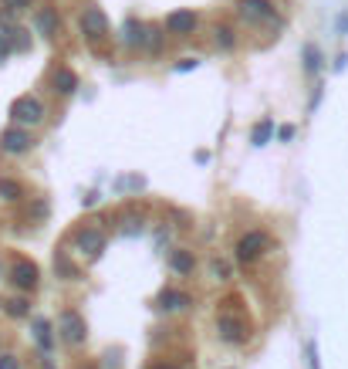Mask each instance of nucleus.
Here are the masks:
<instances>
[{"mask_svg": "<svg viewBox=\"0 0 348 369\" xmlns=\"http://www.w3.org/2000/svg\"><path fill=\"white\" fill-rule=\"evenodd\" d=\"M216 336L227 345H243L250 339V325H247V318L237 315V312H220V315H216Z\"/></svg>", "mask_w": 348, "mask_h": 369, "instance_id": "f257e3e1", "label": "nucleus"}, {"mask_svg": "<svg viewBox=\"0 0 348 369\" xmlns=\"http://www.w3.org/2000/svg\"><path fill=\"white\" fill-rule=\"evenodd\" d=\"M10 119H14V126H41L44 122V106L34 99V95H21V99H14L10 102Z\"/></svg>", "mask_w": 348, "mask_h": 369, "instance_id": "f03ea898", "label": "nucleus"}, {"mask_svg": "<svg viewBox=\"0 0 348 369\" xmlns=\"http://www.w3.org/2000/svg\"><path fill=\"white\" fill-rule=\"evenodd\" d=\"M270 251V238L264 231H247L241 240H237V261L241 264H254L257 258H264Z\"/></svg>", "mask_w": 348, "mask_h": 369, "instance_id": "7ed1b4c3", "label": "nucleus"}, {"mask_svg": "<svg viewBox=\"0 0 348 369\" xmlns=\"http://www.w3.org/2000/svg\"><path fill=\"white\" fill-rule=\"evenodd\" d=\"M58 336L68 345H81L85 336H88V325H85V318H81L75 309H64V312L58 315Z\"/></svg>", "mask_w": 348, "mask_h": 369, "instance_id": "20e7f679", "label": "nucleus"}, {"mask_svg": "<svg viewBox=\"0 0 348 369\" xmlns=\"http://www.w3.org/2000/svg\"><path fill=\"white\" fill-rule=\"evenodd\" d=\"M78 24H81V34H85L88 41H102L108 34V17H105L102 7H85L81 17H78Z\"/></svg>", "mask_w": 348, "mask_h": 369, "instance_id": "39448f33", "label": "nucleus"}, {"mask_svg": "<svg viewBox=\"0 0 348 369\" xmlns=\"http://www.w3.org/2000/svg\"><path fill=\"white\" fill-rule=\"evenodd\" d=\"M31 146H34V136H31V129L10 126V129L0 132V149H3V153H10V156H21V153H27Z\"/></svg>", "mask_w": 348, "mask_h": 369, "instance_id": "423d86ee", "label": "nucleus"}, {"mask_svg": "<svg viewBox=\"0 0 348 369\" xmlns=\"http://www.w3.org/2000/svg\"><path fill=\"white\" fill-rule=\"evenodd\" d=\"M75 247H78V254H85V258H98L105 251V234L88 224V227H81L78 234H75Z\"/></svg>", "mask_w": 348, "mask_h": 369, "instance_id": "0eeeda50", "label": "nucleus"}, {"mask_svg": "<svg viewBox=\"0 0 348 369\" xmlns=\"http://www.w3.org/2000/svg\"><path fill=\"white\" fill-rule=\"evenodd\" d=\"M10 281L17 285L21 291H31L37 288V281H41V271H37V264L27 261V258H21V261L10 264Z\"/></svg>", "mask_w": 348, "mask_h": 369, "instance_id": "6e6552de", "label": "nucleus"}, {"mask_svg": "<svg viewBox=\"0 0 348 369\" xmlns=\"http://www.w3.org/2000/svg\"><path fill=\"white\" fill-rule=\"evenodd\" d=\"M241 17L247 24H261L274 17V3L270 0H241Z\"/></svg>", "mask_w": 348, "mask_h": 369, "instance_id": "1a4fd4ad", "label": "nucleus"}, {"mask_svg": "<svg viewBox=\"0 0 348 369\" xmlns=\"http://www.w3.org/2000/svg\"><path fill=\"white\" fill-rule=\"evenodd\" d=\"M166 31L176 34V38H186V34L196 31V14H193V10H173V14L166 17Z\"/></svg>", "mask_w": 348, "mask_h": 369, "instance_id": "9d476101", "label": "nucleus"}, {"mask_svg": "<svg viewBox=\"0 0 348 369\" xmlns=\"http://www.w3.org/2000/svg\"><path fill=\"white\" fill-rule=\"evenodd\" d=\"M156 305H159L162 312H183L193 305V298H189L186 291H176V288H162L159 298H156Z\"/></svg>", "mask_w": 348, "mask_h": 369, "instance_id": "9b49d317", "label": "nucleus"}, {"mask_svg": "<svg viewBox=\"0 0 348 369\" xmlns=\"http://www.w3.org/2000/svg\"><path fill=\"white\" fill-rule=\"evenodd\" d=\"M34 27H37V34L54 38V34L61 31V17H58V10H54V7H41V10L34 14Z\"/></svg>", "mask_w": 348, "mask_h": 369, "instance_id": "f8f14e48", "label": "nucleus"}, {"mask_svg": "<svg viewBox=\"0 0 348 369\" xmlns=\"http://www.w3.org/2000/svg\"><path fill=\"white\" fill-rule=\"evenodd\" d=\"M51 81H54V92H61V95H71L78 88V75L71 68H54Z\"/></svg>", "mask_w": 348, "mask_h": 369, "instance_id": "ddd939ff", "label": "nucleus"}, {"mask_svg": "<svg viewBox=\"0 0 348 369\" xmlns=\"http://www.w3.org/2000/svg\"><path fill=\"white\" fill-rule=\"evenodd\" d=\"M34 325V339H37V345L44 349V352H51L54 349V336H51V322L48 318H34L31 322Z\"/></svg>", "mask_w": 348, "mask_h": 369, "instance_id": "4468645a", "label": "nucleus"}, {"mask_svg": "<svg viewBox=\"0 0 348 369\" xmlns=\"http://www.w3.org/2000/svg\"><path fill=\"white\" fill-rule=\"evenodd\" d=\"M169 268H173L176 274H193V268H196L193 251H173V254H169Z\"/></svg>", "mask_w": 348, "mask_h": 369, "instance_id": "2eb2a0df", "label": "nucleus"}, {"mask_svg": "<svg viewBox=\"0 0 348 369\" xmlns=\"http://www.w3.org/2000/svg\"><path fill=\"white\" fill-rule=\"evenodd\" d=\"M3 312H7V315H10V318H24V315H31V302L17 295V298H10V302H3Z\"/></svg>", "mask_w": 348, "mask_h": 369, "instance_id": "dca6fc26", "label": "nucleus"}, {"mask_svg": "<svg viewBox=\"0 0 348 369\" xmlns=\"http://www.w3.org/2000/svg\"><path fill=\"white\" fill-rule=\"evenodd\" d=\"M125 41H129V44H146V41H149V31H146V27L142 24H135V21H129V24H125Z\"/></svg>", "mask_w": 348, "mask_h": 369, "instance_id": "f3484780", "label": "nucleus"}, {"mask_svg": "<svg viewBox=\"0 0 348 369\" xmlns=\"http://www.w3.org/2000/svg\"><path fill=\"white\" fill-rule=\"evenodd\" d=\"M24 197V186L17 180H0V200H21Z\"/></svg>", "mask_w": 348, "mask_h": 369, "instance_id": "a211bd4d", "label": "nucleus"}, {"mask_svg": "<svg viewBox=\"0 0 348 369\" xmlns=\"http://www.w3.org/2000/svg\"><path fill=\"white\" fill-rule=\"evenodd\" d=\"M270 132H274V122H270V119L257 122V126H254V132H250V142H254V146H264V142L270 139Z\"/></svg>", "mask_w": 348, "mask_h": 369, "instance_id": "6ab92c4d", "label": "nucleus"}, {"mask_svg": "<svg viewBox=\"0 0 348 369\" xmlns=\"http://www.w3.org/2000/svg\"><path fill=\"white\" fill-rule=\"evenodd\" d=\"M214 41H216V48L230 51V48L237 44V38H234V27H216V31H214Z\"/></svg>", "mask_w": 348, "mask_h": 369, "instance_id": "aec40b11", "label": "nucleus"}, {"mask_svg": "<svg viewBox=\"0 0 348 369\" xmlns=\"http://www.w3.org/2000/svg\"><path fill=\"white\" fill-rule=\"evenodd\" d=\"M210 274H214L216 281H230L234 268H230V261H220V258H214V261H210Z\"/></svg>", "mask_w": 348, "mask_h": 369, "instance_id": "412c9836", "label": "nucleus"}, {"mask_svg": "<svg viewBox=\"0 0 348 369\" xmlns=\"http://www.w3.org/2000/svg\"><path fill=\"white\" fill-rule=\"evenodd\" d=\"M304 68H308V72H318V68H322V51H318L315 44H304Z\"/></svg>", "mask_w": 348, "mask_h": 369, "instance_id": "4be33fe9", "label": "nucleus"}, {"mask_svg": "<svg viewBox=\"0 0 348 369\" xmlns=\"http://www.w3.org/2000/svg\"><path fill=\"white\" fill-rule=\"evenodd\" d=\"M54 268H58V271H61L64 278H75V274H78V271H75V264L68 261L64 254H58V258H54Z\"/></svg>", "mask_w": 348, "mask_h": 369, "instance_id": "5701e85b", "label": "nucleus"}, {"mask_svg": "<svg viewBox=\"0 0 348 369\" xmlns=\"http://www.w3.org/2000/svg\"><path fill=\"white\" fill-rule=\"evenodd\" d=\"M10 51H14V38L0 31V65H3V61L10 58Z\"/></svg>", "mask_w": 348, "mask_h": 369, "instance_id": "b1692460", "label": "nucleus"}, {"mask_svg": "<svg viewBox=\"0 0 348 369\" xmlns=\"http://www.w3.org/2000/svg\"><path fill=\"white\" fill-rule=\"evenodd\" d=\"M3 7L14 10V14H21V10H31V7H34V0H3Z\"/></svg>", "mask_w": 348, "mask_h": 369, "instance_id": "393cba45", "label": "nucleus"}, {"mask_svg": "<svg viewBox=\"0 0 348 369\" xmlns=\"http://www.w3.org/2000/svg\"><path fill=\"white\" fill-rule=\"evenodd\" d=\"M0 369H21V359L10 356V352H3V356H0Z\"/></svg>", "mask_w": 348, "mask_h": 369, "instance_id": "a878e982", "label": "nucleus"}, {"mask_svg": "<svg viewBox=\"0 0 348 369\" xmlns=\"http://www.w3.org/2000/svg\"><path fill=\"white\" fill-rule=\"evenodd\" d=\"M196 65H200V61H196V58H183V61H180V65H176V72H193V68H196Z\"/></svg>", "mask_w": 348, "mask_h": 369, "instance_id": "bb28decb", "label": "nucleus"}, {"mask_svg": "<svg viewBox=\"0 0 348 369\" xmlns=\"http://www.w3.org/2000/svg\"><path fill=\"white\" fill-rule=\"evenodd\" d=\"M277 136H281L284 142H288V139H295V126H281V132H277Z\"/></svg>", "mask_w": 348, "mask_h": 369, "instance_id": "cd10ccee", "label": "nucleus"}, {"mask_svg": "<svg viewBox=\"0 0 348 369\" xmlns=\"http://www.w3.org/2000/svg\"><path fill=\"white\" fill-rule=\"evenodd\" d=\"M308 356H311V369H322L318 366V349H315V343L308 345Z\"/></svg>", "mask_w": 348, "mask_h": 369, "instance_id": "c85d7f7f", "label": "nucleus"}, {"mask_svg": "<svg viewBox=\"0 0 348 369\" xmlns=\"http://www.w3.org/2000/svg\"><path fill=\"white\" fill-rule=\"evenodd\" d=\"M149 369H180V366H176V363H166V359H162V363H153Z\"/></svg>", "mask_w": 348, "mask_h": 369, "instance_id": "c756f323", "label": "nucleus"}, {"mask_svg": "<svg viewBox=\"0 0 348 369\" xmlns=\"http://www.w3.org/2000/svg\"><path fill=\"white\" fill-rule=\"evenodd\" d=\"M338 27H342V31H348V17H345V21H342V24H338Z\"/></svg>", "mask_w": 348, "mask_h": 369, "instance_id": "7c9ffc66", "label": "nucleus"}, {"mask_svg": "<svg viewBox=\"0 0 348 369\" xmlns=\"http://www.w3.org/2000/svg\"><path fill=\"white\" fill-rule=\"evenodd\" d=\"M81 369H95V366H81Z\"/></svg>", "mask_w": 348, "mask_h": 369, "instance_id": "2f4dec72", "label": "nucleus"}]
</instances>
